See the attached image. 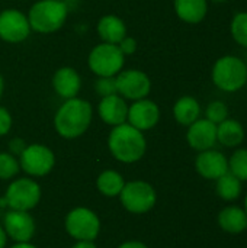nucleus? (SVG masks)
<instances>
[{"instance_id":"33","label":"nucleus","mask_w":247,"mask_h":248,"mask_svg":"<svg viewBox=\"0 0 247 248\" xmlns=\"http://www.w3.org/2000/svg\"><path fill=\"white\" fill-rule=\"evenodd\" d=\"M118 248H148L146 244L140 243V241H128V243H124L121 244Z\"/></svg>"},{"instance_id":"39","label":"nucleus","mask_w":247,"mask_h":248,"mask_svg":"<svg viewBox=\"0 0 247 248\" xmlns=\"http://www.w3.org/2000/svg\"><path fill=\"white\" fill-rule=\"evenodd\" d=\"M213 1H215V3H224V1H227V0H213Z\"/></svg>"},{"instance_id":"16","label":"nucleus","mask_w":247,"mask_h":248,"mask_svg":"<svg viewBox=\"0 0 247 248\" xmlns=\"http://www.w3.org/2000/svg\"><path fill=\"white\" fill-rule=\"evenodd\" d=\"M98 113L105 124L116 126V125L127 122L128 105L125 99L119 94L106 96V97H102V100L99 102Z\"/></svg>"},{"instance_id":"2","label":"nucleus","mask_w":247,"mask_h":248,"mask_svg":"<svg viewBox=\"0 0 247 248\" xmlns=\"http://www.w3.org/2000/svg\"><path fill=\"white\" fill-rule=\"evenodd\" d=\"M112 155L121 163H135L143 158L147 150L144 134L128 122L114 126L108 138Z\"/></svg>"},{"instance_id":"14","label":"nucleus","mask_w":247,"mask_h":248,"mask_svg":"<svg viewBox=\"0 0 247 248\" xmlns=\"http://www.w3.org/2000/svg\"><path fill=\"white\" fill-rule=\"evenodd\" d=\"M3 225L6 234L16 243H29L35 234V221L28 212L23 211L7 212Z\"/></svg>"},{"instance_id":"38","label":"nucleus","mask_w":247,"mask_h":248,"mask_svg":"<svg viewBox=\"0 0 247 248\" xmlns=\"http://www.w3.org/2000/svg\"><path fill=\"white\" fill-rule=\"evenodd\" d=\"M245 211H246V214H247V195H246V198H245V208H243Z\"/></svg>"},{"instance_id":"29","label":"nucleus","mask_w":247,"mask_h":248,"mask_svg":"<svg viewBox=\"0 0 247 248\" xmlns=\"http://www.w3.org/2000/svg\"><path fill=\"white\" fill-rule=\"evenodd\" d=\"M95 89L100 97L118 94V87H116V76L115 77H99L95 83Z\"/></svg>"},{"instance_id":"27","label":"nucleus","mask_w":247,"mask_h":248,"mask_svg":"<svg viewBox=\"0 0 247 248\" xmlns=\"http://www.w3.org/2000/svg\"><path fill=\"white\" fill-rule=\"evenodd\" d=\"M230 118V110L223 100H213L205 109V119L218 125Z\"/></svg>"},{"instance_id":"19","label":"nucleus","mask_w":247,"mask_h":248,"mask_svg":"<svg viewBox=\"0 0 247 248\" xmlns=\"http://www.w3.org/2000/svg\"><path fill=\"white\" fill-rule=\"evenodd\" d=\"M218 225L227 234H242L247 230V214L240 206H226L218 214Z\"/></svg>"},{"instance_id":"35","label":"nucleus","mask_w":247,"mask_h":248,"mask_svg":"<svg viewBox=\"0 0 247 248\" xmlns=\"http://www.w3.org/2000/svg\"><path fill=\"white\" fill-rule=\"evenodd\" d=\"M6 241H7V234L4 231V228L0 227V248H4L6 246Z\"/></svg>"},{"instance_id":"18","label":"nucleus","mask_w":247,"mask_h":248,"mask_svg":"<svg viewBox=\"0 0 247 248\" xmlns=\"http://www.w3.org/2000/svg\"><path fill=\"white\" fill-rule=\"evenodd\" d=\"M98 33L103 42L118 45L127 36V25L115 15H105L98 22Z\"/></svg>"},{"instance_id":"8","label":"nucleus","mask_w":247,"mask_h":248,"mask_svg":"<svg viewBox=\"0 0 247 248\" xmlns=\"http://www.w3.org/2000/svg\"><path fill=\"white\" fill-rule=\"evenodd\" d=\"M66 230L77 241H93L100 231V221L93 211L76 208L66 218Z\"/></svg>"},{"instance_id":"17","label":"nucleus","mask_w":247,"mask_h":248,"mask_svg":"<svg viewBox=\"0 0 247 248\" xmlns=\"http://www.w3.org/2000/svg\"><path fill=\"white\" fill-rule=\"evenodd\" d=\"M52 87L60 97L73 99L80 92L82 78L73 67H61L52 76Z\"/></svg>"},{"instance_id":"5","label":"nucleus","mask_w":247,"mask_h":248,"mask_svg":"<svg viewBox=\"0 0 247 248\" xmlns=\"http://www.w3.org/2000/svg\"><path fill=\"white\" fill-rule=\"evenodd\" d=\"M124 62L125 55L121 52L119 46L108 42L96 45L87 58L89 68L98 77H115L119 71H122Z\"/></svg>"},{"instance_id":"34","label":"nucleus","mask_w":247,"mask_h":248,"mask_svg":"<svg viewBox=\"0 0 247 248\" xmlns=\"http://www.w3.org/2000/svg\"><path fill=\"white\" fill-rule=\"evenodd\" d=\"M71 248H96L93 241H77Z\"/></svg>"},{"instance_id":"28","label":"nucleus","mask_w":247,"mask_h":248,"mask_svg":"<svg viewBox=\"0 0 247 248\" xmlns=\"http://www.w3.org/2000/svg\"><path fill=\"white\" fill-rule=\"evenodd\" d=\"M20 170L19 161L10 153H0V179L9 180Z\"/></svg>"},{"instance_id":"37","label":"nucleus","mask_w":247,"mask_h":248,"mask_svg":"<svg viewBox=\"0 0 247 248\" xmlns=\"http://www.w3.org/2000/svg\"><path fill=\"white\" fill-rule=\"evenodd\" d=\"M3 90H4V81H3V77H1V74H0V99H1V96H3Z\"/></svg>"},{"instance_id":"4","label":"nucleus","mask_w":247,"mask_h":248,"mask_svg":"<svg viewBox=\"0 0 247 248\" xmlns=\"http://www.w3.org/2000/svg\"><path fill=\"white\" fill-rule=\"evenodd\" d=\"M68 15L66 1L60 0H39L28 12L31 29L39 33H52L58 31Z\"/></svg>"},{"instance_id":"6","label":"nucleus","mask_w":247,"mask_h":248,"mask_svg":"<svg viewBox=\"0 0 247 248\" xmlns=\"http://www.w3.org/2000/svg\"><path fill=\"white\" fill-rule=\"evenodd\" d=\"M41 187L35 180L17 179L9 185L4 198L0 199V206H7L10 211L28 212L38 205Z\"/></svg>"},{"instance_id":"25","label":"nucleus","mask_w":247,"mask_h":248,"mask_svg":"<svg viewBox=\"0 0 247 248\" xmlns=\"http://www.w3.org/2000/svg\"><path fill=\"white\" fill-rule=\"evenodd\" d=\"M229 171L240 182H247V148H237L229 158Z\"/></svg>"},{"instance_id":"21","label":"nucleus","mask_w":247,"mask_h":248,"mask_svg":"<svg viewBox=\"0 0 247 248\" xmlns=\"http://www.w3.org/2000/svg\"><path fill=\"white\" fill-rule=\"evenodd\" d=\"M245 128L236 119H226L217 125V142L227 148H237L245 141Z\"/></svg>"},{"instance_id":"20","label":"nucleus","mask_w":247,"mask_h":248,"mask_svg":"<svg viewBox=\"0 0 247 248\" xmlns=\"http://www.w3.org/2000/svg\"><path fill=\"white\" fill-rule=\"evenodd\" d=\"M178 17L186 23H199L208 13V0H175L173 3Z\"/></svg>"},{"instance_id":"32","label":"nucleus","mask_w":247,"mask_h":248,"mask_svg":"<svg viewBox=\"0 0 247 248\" xmlns=\"http://www.w3.org/2000/svg\"><path fill=\"white\" fill-rule=\"evenodd\" d=\"M26 148V144L23 140L20 138H13L10 142H9V150H10V154L12 155H20L23 153V150Z\"/></svg>"},{"instance_id":"7","label":"nucleus","mask_w":247,"mask_h":248,"mask_svg":"<svg viewBox=\"0 0 247 248\" xmlns=\"http://www.w3.org/2000/svg\"><path fill=\"white\" fill-rule=\"evenodd\" d=\"M121 203L124 208L132 214H146L156 205V190L153 186L143 180H135L125 183L122 192L119 193Z\"/></svg>"},{"instance_id":"40","label":"nucleus","mask_w":247,"mask_h":248,"mask_svg":"<svg viewBox=\"0 0 247 248\" xmlns=\"http://www.w3.org/2000/svg\"><path fill=\"white\" fill-rule=\"evenodd\" d=\"M60 1H66V0H60Z\"/></svg>"},{"instance_id":"12","label":"nucleus","mask_w":247,"mask_h":248,"mask_svg":"<svg viewBox=\"0 0 247 248\" xmlns=\"http://www.w3.org/2000/svg\"><path fill=\"white\" fill-rule=\"evenodd\" d=\"M159 119H160V109L157 103L147 97L135 100L131 106H128L127 122L141 132L154 128L159 124Z\"/></svg>"},{"instance_id":"10","label":"nucleus","mask_w":247,"mask_h":248,"mask_svg":"<svg viewBox=\"0 0 247 248\" xmlns=\"http://www.w3.org/2000/svg\"><path fill=\"white\" fill-rule=\"evenodd\" d=\"M116 87L119 96L135 102L150 94L151 80L141 70H122L116 74Z\"/></svg>"},{"instance_id":"36","label":"nucleus","mask_w":247,"mask_h":248,"mask_svg":"<svg viewBox=\"0 0 247 248\" xmlns=\"http://www.w3.org/2000/svg\"><path fill=\"white\" fill-rule=\"evenodd\" d=\"M10 248H36L35 246H32L31 243H17V244H15L13 247Z\"/></svg>"},{"instance_id":"11","label":"nucleus","mask_w":247,"mask_h":248,"mask_svg":"<svg viewBox=\"0 0 247 248\" xmlns=\"http://www.w3.org/2000/svg\"><path fill=\"white\" fill-rule=\"evenodd\" d=\"M31 31L28 16L20 10L6 9L0 12V39L10 44H19L29 36Z\"/></svg>"},{"instance_id":"30","label":"nucleus","mask_w":247,"mask_h":248,"mask_svg":"<svg viewBox=\"0 0 247 248\" xmlns=\"http://www.w3.org/2000/svg\"><path fill=\"white\" fill-rule=\"evenodd\" d=\"M12 128V115L3 106H0V137L9 134Z\"/></svg>"},{"instance_id":"3","label":"nucleus","mask_w":247,"mask_h":248,"mask_svg":"<svg viewBox=\"0 0 247 248\" xmlns=\"http://www.w3.org/2000/svg\"><path fill=\"white\" fill-rule=\"evenodd\" d=\"M211 78L214 86L221 92L236 93L246 86V62L237 55H223L214 62Z\"/></svg>"},{"instance_id":"15","label":"nucleus","mask_w":247,"mask_h":248,"mask_svg":"<svg viewBox=\"0 0 247 248\" xmlns=\"http://www.w3.org/2000/svg\"><path fill=\"white\" fill-rule=\"evenodd\" d=\"M186 141L197 151H207L217 144V125L208 119H198L188 126Z\"/></svg>"},{"instance_id":"22","label":"nucleus","mask_w":247,"mask_h":248,"mask_svg":"<svg viewBox=\"0 0 247 248\" xmlns=\"http://www.w3.org/2000/svg\"><path fill=\"white\" fill-rule=\"evenodd\" d=\"M173 116L178 124L189 126L201 116V105L192 96H182L173 106Z\"/></svg>"},{"instance_id":"13","label":"nucleus","mask_w":247,"mask_h":248,"mask_svg":"<svg viewBox=\"0 0 247 248\" xmlns=\"http://www.w3.org/2000/svg\"><path fill=\"white\" fill-rule=\"evenodd\" d=\"M195 169L201 177L207 180H217L229 173V158L214 148L201 151L195 158Z\"/></svg>"},{"instance_id":"23","label":"nucleus","mask_w":247,"mask_h":248,"mask_svg":"<svg viewBox=\"0 0 247 248\" xmlns=\"http://www.w3.org/2000/svg\"><path fill=\"white\" fill-rule=\"evenodd\" d=\"M215 182H217V185H215V192H217V195H218L223 201H226V202H233V201H236V199L240 198L242 190H243V186H242L243 182H240V180H239L236 176H233L230 171L226 173L224 176H221L220 179H217Z\"/></svg>"},{"instance_id":"9","label":"nucleus","mask_w":247,"mask_h":248,"mask_svg":"<svg viewBox=\"0 0 247 248\" xmlns=\"http://www.w3.org/2000/svg\"><path fill=\"white\" fill-rule=\"evenodd\" d=\"M55 164L54 153L42 144L26 145L23 153L19 155L20 169L31 176H45L48 174Z\"/></svg>"},{"instance_id":"24","label":"nucleus","mask_w":247,"mask_h":248,"mask_svg":"<svg viewBox=\"0 0 247 248\" xmlns=\"http://www.w3.org/2000/svg\"><path fill=\"white\" fill-rule=\"evenodd\" d=\"M96 185H98V189H99V192L102 195L114 198V196H118L122 192V189L125 186V182H124L122 176L118 171L106 170L98 177Z\"/></svg>"},{"instance_id":"1","label":"nucleus","mask_w":247,"mask_h":248,"mask_svg":"<svg viewBox=\"0 0 247 248\" xmlns=\"http://www.w3.org/2000/svg\"><path fill=\"white\" fill-rule=\"evenodd\" d=\"M92 116L93 109L87 100L80 97L67 99L54 116V126L63 138L74 140L87 131Z\"/></svg>"},{"instance_id":"31","label":"nucleus","mask_w":247,"mask_h":248,"mask_svg":"<svg viewBox=\"0 0 247 248\" xmlns=\"http://www.w3.org/2000/svg\"><path fill=\"white\" fill-rule=\"evenodd\" d=\"M118 46H119V49H121V52L124 54V55H131V54H134L135 51H137V41L132 38V36H125L119 44H118Z\"/></svg>"},{"instance_id":"26","label":"nucleus","mask_w":247,"mask_h":248,"mask_svg":"<svg viewBox=\"0 0 247 248\" xmlns=\"http://www.w3.org/2000/svg\"><path fill=\"white\" fill-rule=\"evenodd\" d=\"M233 39L243 48H247V12H239L233 16L230 23Z\"/></svg>"}]
</instances>
